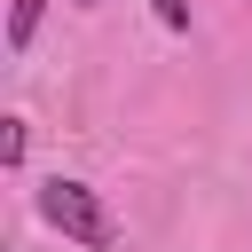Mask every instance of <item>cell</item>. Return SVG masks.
<instances>
[{
  "label": "cell",
  "mask_w": 252,
  "mask_h": 252,
  "mask_svg": "<svg viewBox=\"0 0 252 252\" xmlns=\"http://www.w3.org/2000/svg\"><path fill=\"white\" fill-rule=\"evenodd\" d=\"M150 8H158V24H165V32H189V0H150Z\"/></svg>",
  "instance_id": "obj_4"
},
{
  "label": "cell",
  "mask_w": 252,
  "mask_h": 252,
  "mask_svg": "<svg viewBox=\"0 0 252 252\" xmlns=\"http://www.w3.org/2000/svg\"><path fill=\"white\" fill-rule=\"evenodd\" d=\"M39 16H47V0H8V55H24L39 39Z\"/></svg>",
  "instance_id": "obj_2"
},
{
  "label": "cell",
  "mask_w": 252,
  "mask_h": 252,
  "mask_svg": "<svg viewBox=\"0 0 252 252\" xmlns=\"http://www.w3.org/2000/svg\"><path fill=\"white\" fill-rule=\"evenodd\" d=\"M32 213H39L63 244H79V252H110V244H118V220H110L102 189L79 181V173H47V181L32 189Z\"/></svg>",
  "instance_id": "obj_1"
},
{
  "label": "cell",
  "mask_w": 252,
  "mask_h": 252,
  "mask_svg": "<svg viewBox=\"0 0 252 252\" xmlns=\"http://www.w3.org/2000/svg\"><path fill=\"white\" fill-rule=\"evenodd\" d=\"M71 8H94V0H71Z\"/></svg>",
  "instance_id": "obj_5"
},
{
  "label": "cell",
  "mask_w": 252,
  "mask_h": 252,
  "mask_svg": "<svg viewBox=\"0 0 252 252\" xmlns=\"http://www.w3.org/2000/svg\"><path fill=\"white\" fill-rule=\"evenodd\" d=\"M24 150H32V118H16V110H8V118H0V165L16 173V165H24Z\"/></svg>",
  "instance_id": "obj_3"
}]
</instances>
